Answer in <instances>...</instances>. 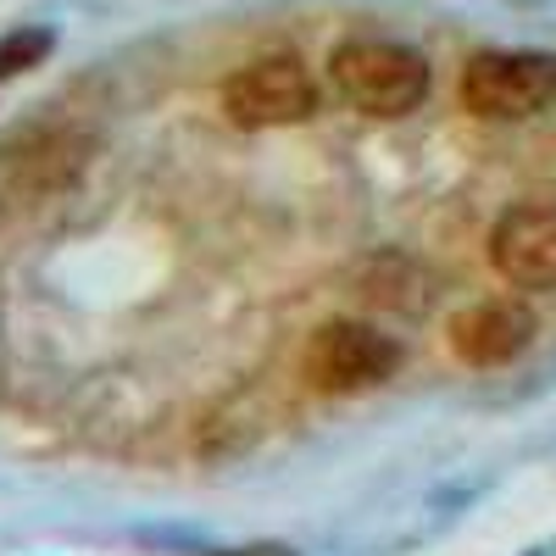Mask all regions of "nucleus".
Here are the masks:
<instances>
[{
  "label": "nucleus",
  "instance_id": "obj_6",
  "mask_svg": "<svg viewBox=\"0 0 556 556\" xmlns=\"http://www.w3.org/2000/svg\"><path fill=\"white\" fill-rule=\"evenodd\" d=\"M490 267L513 290H556V206L529 201L490 228Z\"/></svg>",
  "mask_w": 556,
  "mask_h": 556
},
{
  "label": "nucleus",
  "instance_id": "obj_2",
  "mask_svg": "<svg viewBox=\"0 0 556 556\" xmlns=\"http://www.w3.org/2000/svg\"><path fill=\"white\" fill-rule=\"evenodd\" d=\"M556 101L551 51H484L462 73V106L490 123H523Z\"/></svg>",
  "mask_w": 556,
  "mask_h": 556
},
{
  "label": "nucleus",
  "instance_id": "obj_5",
  "mask_svg": "<svg viewBox=\"0 0 556 556\" xmlns=\"http://www.w3.org/2000/svg\"><path fill=\"white\" fill-rule=\"evenodd\" d=\"M89 162V134L78 128H23L12 146H0V195L17 201H51L84 173Z\"/></svg>",
  "mask_w": 556,
  "mask_h": 556
},
{
  "label": "nucleus",
  "instance_id": "obj_1",
  "mask_svg": "<svg viewBox=\"0 0 556 556\" xmlns=\"http://www.w3.org/2000/svg\"><path fill=\"white\" fill-rule=\"evenodd\" d=\"M334 89L351 112L367 117H406L429 101V62L395 39H351L329 62Z\"/></svg>",
  "mask_w": 556,
  "mask_h": 556
},
{
  "label": "nucleus",
  "instance_id": "obj_3",
  "mask_svg": "<svg viewBox=\"0 0 556 556\" xmlns=\"http://www.w3.org/2000/svg\"><path fill=\"white\" fill-rule=\"evenodd\" d=\"M401 367V345L390 334H379L374 323H356V317H340V323H323L312 334L306 356H301V374L312 390L323 395H356V390H374L384 379H395Z\"/></svg>",
  "mask_w": 556,
  "mask_h": 556
},
{
  "label": "nucleus",
  "instance_id": "obj_9",
  "mask_svg": "<svg viewBox=\"0 0 556 556\" xmlns=\"http://www.w3.org/2000/svg\"><path fill=\"white\" fill-rule=\"evenodd\" d=\"M235 556H290V551H278V545H256V551H235Z\"/></svg>",
  "mask_w": 556,
  "mask_h": 556
},
{
  "label": "nucleus",
  "instance_id": "obj_7",
  "mask_svg": "<svg viewBox=\"0 0 556 556\" xmlns=\"http://www.w3.org/2000/svg\"><path fill=\"white\" fill-rule=\"evenodd\" d=\"M534 312L523 301H473L468 312L451 317V351L468 367H501L534 345Z\"/></svg>",
  "mask_w": 556,
  "mask_h": 556
},
{
  "label": "nucleus",
  "instance_id": "obj_4",
  "mask_svg": "<svg viewBox=\"0 0 556 556\" xmlns=\"http://www.w3.org/2000/svg\"><path fill=\"white\" fill-rule=\"evenodd\" d=\"M223 112L240 128H290L317 112V84L295 56H256L223 84Z\"/></svg>",
  "mask_w": 556,
  "mask_h": 556
},
{
  "label": "nucleus",
  "instance_id": "obj_8",
  "mask_svg": "<svg viewBox=\"0 0 556 556\" xmlns=\"http://www.w3.org/2000/svg\"><path fill=\"white\" fill-rule=\"evenodd\" d=\"M51 56V28H17L0 39V78H17Z\"/></svg>",
  "mask_w": 556,
  "mask_h": 556
}]
</instances>
